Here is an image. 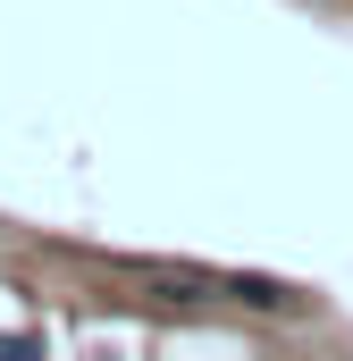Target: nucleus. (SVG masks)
<instances>
[{
    "label": "nucleus",
    "instance_id": "f03ea898",
    "mask_svg": "<svg viewBox=\"0 0 353 361\" xmlns=\"http://www.w3.org/2000/svg\"><path fill=\"white\" fill-rule=\"evenodd\" d=\"M25 353H42V336H0V361H25Z\"/></svg>",
    "mask_w": 353,
    "mask_h": 361
},
{
    "label": "nucleus",
    "instance_id": "f257e3e1",
    "mask_svg": "<svg viewBox=\"0 0 353 361\" xmlns=\"http://www.w3.org/2000/svg\"><path fill=\"white\" fill-rule=\"evenodd\" d=\"M219 294L236 302V311H261V319H294L311 294L303 286H286V277H261V269H219Z\"/></svg>",
    "mask_w": 353,
    "mask_h": 361
}]
</instances>
